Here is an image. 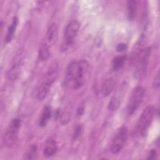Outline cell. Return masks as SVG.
I'll return each instance as SVG.
<instances>
[{
  "instance_id": "cell-1",
  "label": "cell",
  "mask_w": 160,
  "mask_h": 160,
  "mask_svg": "<svg viewBox=\"0 0 160 160\" xmlns=\"http://www.w3.org/2000/svg\"><path fill=\"white\" fill-rule=\"evenodd\" d=\"M89 72V64L86 60L72 61L68 66L66 82L74 89L81 88L84 84Z\"/></svg>"
},
{
  "instance_id": "cell-2",
  "label": "cell",
  "mask_w": 160,
  "mask_h": 160,
  "mask_svg": "<svg viewBox=\"0 0 160 160\" xmlns=\"http://www.w3.org/2000/svg\"><path fill=\"white\" fill-rule=\"evenodd\" d=\"M150 53V48H142L133 61L136 65L134 73L136 78L141 79L144 76L148 67Z\"/></svg>"
},
{
  "instance_id": "cell-3",
  "label": "cell",
  "mask_w": 160,
  "mask_h": 160,
  "mask_svg": "<svg viewBox=\"0 0 160 160\" xmlns=\"http://www.w3.org/2000/svg\"><path fill=\"white\" fill-rule=\"evenodd\" d=\"M156 110L152 105L146 106L142 111L138 122V131L142 136H145L148 134Z\"/></svg>"
},
{
  "instance_id": "cell-4",
  "label": "cell",
  "mask_w": 160,
  "mask_h": 160,
  "mask_svg": "<svg viewBox=\"0 0 160 160\" xmlns=\"http://www.w3.org/2000/svg\"><path fill=\"white\" fill-rule=\"evenodd\" d=\"M79 28L80 24L77 20H72L68 24L64 33L63 42L62 44V51H66L72 46Z\"/></svg>"
},
{
  "instance_id": "cell-5",
  "label": "cell",
  "mask_w": 160,
  "mask_h": 160,
  "mask_svg": "<svg viewBox=\"0 0 160 160\" xmlns=\"http://www.w3.org/2000/svg\"><path fill=\"white\" fill-rule=\"evenodd\" d=\"M145 89L142 86L136 87L132 91L127 105V113L131 116L133 114L141 105L144 96Z\"/></svg>"
},
{
  "instance_id": "cell-6",
  "label": "cell",
  "mask_w": 160,
  "mask_h": 160,
  "mask_svg": "<svg viewBox=\"0 0 160 160\" xmlns=\"http://www.w3.org/2000/svg\"><path fill=\"white\" fill-rule=\"evenodd\" d=\"M21 121L19 118H14L11 121L4 135V142L6 145L11 146L16 141Z\"/></svg>"
},
{
  "instance_id": "cell-7",
  "label": "cell",
  "mask_w": 160,
  "mask_h": 160,
  "mask_svg": "<svg viewBox=\"0 0 160 160\" xmlns=\"http://www.w3.org/2000/svg\"><path fill=\"white\" fill-rule=\"evenodd\" d=\"M128 136V131L127 128L125 126L121 127L112 141L111 145V151L112 153L118 154L122 150L126 142Z\"/></svg>"
},
{
  "instance_id": "cell-8",
  "label": "cell",
  "mask_w": 160,
  "mask_h": 160,
  "mask_svg": "<svg viewBox=\"0 0 160 160\" xmlns=\"http://www.w3.org/2000/svg\"><path fill=\"white\" fill-rule=\"evenodd\" d=\"M126 91V84L123 83L116 91L114 94L111 98L109 105L108 109L111 111H114L117 110L120 106L122 100L124 93Z\"/></svg>"
},
{
  "instance_id": "cell-9",
  "label": "cell",
  "mask_w": 160,
  "mask_h": 160,
  "mask_svg": "<svg viewBox=\"0 0 160 160\" xmlns=\"http://www.w3.org/2000/svg\"><path fill=\"white\" fill-rule=\"evenodd\" d=\"M22 58H23L22 51H19L14 56L11 68L10 69L8 72V77L9 78V79H16V77L18 76L19 68L22 63Z\"/></svg>"
},
{
  "instance_id": "cell-10",
  "label": "cell",
  "mask_w": 160,
  "mask_h": 160,
  "mask_svg": "<svg viewBox=\"0 0 160 160\" xmlns=\"http://www.w3.org/2000/svg\"><path fill=\"white\" fill-rule=\"evenodd\" d=\"M58 76V66L56 63L54 62L49 66L44 76V79L42 84L51 87V85L53 84V82L56 81Z\"/></svg>"
},
{
  "instance_id": "cell-11",
  "label": "cell",
  "mask_w": 160,
  "mask_h": 160,
  "mask_svg": "<svg viewBox=\"0 0 160 160\" xmlns=\"http://www.w3.org/2000/svg\"><path fill=\"white\" fill-rule=\"evenodd\" d=\"M58 38V26L56 23H52L48 28L45 38V42L51 46L56 42Z\"/></svg>"
},
{
  "instance_id": "cell-12",
  "label": "cell",
  "mask_w": 160,
  "mask_h": 160,
  "mask_svg": "<svg viewBox=\"0 0 160 160\" xmlns=\"http://www.w3.org/2000/svg\"><path fill=\"white\" fill-rule=\"evenodd\" d=\"M116 85V81L114 78L107 79L102 84L101 88V94L104 97L109 96L114 90Z\"/></svg>"
},
{
  "instance_id": "cell-13",
  "label": "cell",
  "mask_w": 160,
  "mask_h": 160,
  "mask_svg": "<svg viewBox=\"0 0 160 160\" xmlns=\"http://www.w3.org/2000/svg\"><path fill=\"white\" fill-rule=\"evenodd\" d=\"M58 150L56 142L54 139H50L46 144L43 150V154L45 157L49 158L54 155Z\"/></svg>"
},
{
  "instance_id": "cell-14",
  "label": "cell",
  "mask_w": 160,
  "mask_h": 160,
  "mask_svg": "<svg viewBox=\"0 0 160 160\" xmlns=\"http://www.w3.org/2000/svg\"><path fill=\"white\" fill-rule=\"evenodd\" d=\"M128 17L129 21H133L137 12V2L134 0H129L126 3Z\"/></svg>"
},
{
  "instance_id": "cell-15",
  "label": "cell",
  "mask_w": 160,
  "mask_h": 160,
  "mask_svg": "<svg viewBox=\"0 0 160 160\" xmlns=\"http://www.w3.org/2000/svg\"><path fill=\"white\" fill-rule=\"evenodd\" d=\"M18 24V18L16 16H14L12 19L11 24H10L9 27L8 28V31L6 33V36L5 38V41L6 42H9L12 40V39L14 36V32L17 28Z\"/></svg>"
},
{
  "instance_id": "cell-16",
  "label": "cell",
  "mask_w": 160,
  "mask_h": 160,
  "mask_svg": "<svg viewBox=\"0 0 160 160\" xmlns=\"http://www.w3.org/2000/svg\"><path fill=\"white\" fill-rule=\"evenodd\" d=\"M51 109L48 106H46L44 108L42 111L41 118L39 121V125L41 127H44L45 126H46L48 122L51 118Z\"/></svg>"
},
{
  "instance_id": "cell-17",
  "label": "cell",
  "mask_w": 160,
  "mask_h": 160,
  "mask_svg": "<svg viewBox=\"0 0 160 160\" xmlns=\"http://www.w3.org/2000/svg\"><path fill=\"white\" fill-rule=\"evenodd\" d=\"M49 46L43 41L39 49L38 58L41 61H46L49 56Z\"/></svg>"
},
{
  "instance_id": "cell-18",
  "label": "cell",
  "mask_w": 160,
  "mask_h": 160,
  "mask_svg": "<svg viewBox=\"0 0 160 160\" xmlns=\"http://www.w3.org/2000/svg\"><path fill=\"white\" fill-rule=\"evenodd\" d=\"M38 148L36 144H31L26 151L24 156L25 159H34L37 156Z\"/></svg>"
},
{
  "instance_id": "cell-19",
  "label": "cell",
  "mask_w": 160,
  "mask_h": 160,
  "mask_svg": "<svg viewBox=\"0 0 160 160\" xmlns=\"http://www.w3.org/2000/svg\"><path fill=\"white\" fill-rule=\"evenodd\" d=\"M126 60V56L125 55H119L114 58L112 59V67L114 70H119L123 66Z\"/></svg>"
},
{
  "instance_id": "cell-20",
  "label": "cell",
  "mask_w": 160,
  "mask_h": 160,
  "mask_svg": "<svg viewBox=\"0 0 160 160\" xmlns=\"http://www.w3.org/2000/svg\"><path fill=\"white\" fill-rule=\"evenodd\" d=\"M50 88H51L50 86L42 84L38 91V94H37L38 99L40 101L44 99L47 96L49 91Z\"/></svg>"
},
{
  "instance_id": "cell-21",
  "label": "cell",
  "mask_w": 160,
  "mask_h": 160,
  "mask_svg": "<svg viewBox=\"0 0 160 160\" xmlns=\"http://www.w3.org/2000/svg\"><path fill=\"white\" fill-rule=\"evenodd\" d=\"M82 126L81 124H78L76 126L74 131V134H73V139H78L82 134Z\"/></svg>"
},
{
  "instance_id": "cell-22",
  "label": "cell",
  "mask_w": 160,
  "mask_h": 160,
  "mask_svg": "<svg viewBox=\"0 0 160 160\" xmlns=\"http://www.w3.org/2000/svg\"><path fill=\"white\" fill-rule=\"evenodd\" d=\"M127 44L125 43H119L116 46V50L118 52H123L127 49Z\"/></svg>"
},
{
  "instance_id": "cell-23",
  "label": "cell",
  "mask_w": 160,
  "mask_h": 160,
  "mask_svg": "<svg viewBox=\"0 0 160 160\" xmlns=\"http://www.w3.org/2000/svg\"><path fill=\"white\" fill-rule=\"evenodd\" d=\"M153 85L155 89H158L159 87V72L156 74V76L154 78Z\"/></svg>"
},
{
  "instance_id": "cell-24",
  "label": "cell",
  "mask_w": 160,
  "mask_h": 160,
  "mask_svg": "<svg viewBox=\"0 0 160 160\" xmlns=\"http://www.w3.org/2000/svg\"><path fill=\"white\" fill-rule=\"evenodd\" d=\"M156 151L154 149H151L149 153L148 159H153L156 158Z\"/></svg>"
},
{
  "instance_id": "cell-25",
  "label": "cell",
  "mask_w": 160,
  "mask_h": 160,
  "mask_svg": "<svg viewBox=\"0 0 160 160\" xmlns=\"http://www.w3.org/2000/svg\"><path fill=\"white\" fill-rule=\"evenodd\" d=\"M84 112V108L83 107H79L78 110V116H81L82 114Z\"/></svg>"
}]
</instances>
